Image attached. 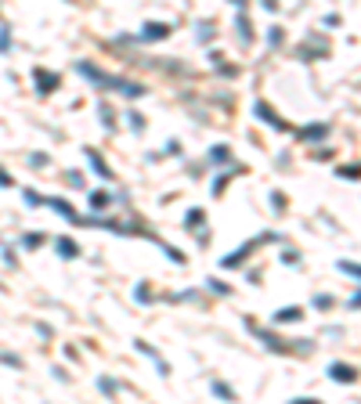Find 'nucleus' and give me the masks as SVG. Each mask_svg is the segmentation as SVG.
Masks as SVG:
<instances>
[{"mask_svg": "<svg viewBox=\"0 0 361 404\" xmlns=\"http://www.w3.org/2000/svg\"><path fill=\"white\" fill-rule=\"evenodd\" d=\"M36 83H40V91H44V87H54V83H58V76H51V72H40V69H36Z\"/></svg>", "mask_w": 361, "mask_h": 404, "instance_id": "obj_1", "label": "nucleus"}, {"mask_svg": "<svg viewBox=\"0 0 361 404\" xmlns=\"http://www.w3.org/2000/svg\"><path fill=\"white\" fill-rule=\"evenodd\" d=\"M332 376H340V383H350V379H354V372H350L347 365H332Z\"/></svg>", "mask_w": 361, "mask_h": 404, "instance_id": "obj_2", "label": "nucleus"}, {"mask_svg": "<svg viewBox=\"0 0 361 404\" xmlns=\"http://www.w3.org/2000/svg\"><path fill=\"white\" fill-rule=\"evenodd\" d=\"M58 253L62 256H76V246H72V242H58Z\"/></svg>", "mask_w": 361, "mask_h": 404, "instance_id": "obj_3", "label": "nucleus"}, {"mask_svg": "<svg viewBox=\"0 0 361 404\" xmlns=\"http://www.w3.org/2000/svg\"><path fill=\"white\" fill-rule=\"evenodd\" d=\"M163 33H166V25H148V29H145V36H148V40H155V36H163Z\"/></svg>", "mask_w": 361, "mask_h": 404, "instance_id": "obj_4", "label": "nucleus"}, {"mask_svg": "<svg viewBox=\"0 0 361 404\" xmlns=\"http://www.w3.org/2000/svg\"><path fill=\"white\" fill-rule=\"evenodd\" d=\"M91 202H94V210H101V206H105V202H108V198H105L101 191H94V195H91Z\"/></svg>", "mask_w": 361, "mask_h": 404, "instance_id": "obj_5", "label": "nucleus"}, {"mask_svg": "<svg viewBox=\"0 0 361 404\" xmlns=\"http://www.w3.org/2000/svg\"><path fill=\"white\" fill-rule=\"evenodd\" d=\"M293 404H318V400H293Z\"/></svg>", "mask_w": 361, "mask_h": 404, "instance_id": "obj_6", "label": "nucleus"}]
</instances>
